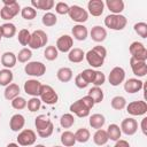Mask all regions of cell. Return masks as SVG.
<instances>
[{"label": "cell", "instance_id": "obj_3", "mask_svg": "<svg viewBox=\"0 0 147 147\" xmlns=\"http://www.w3.org/2000/svg\"><path fill=\"white\" fill-rule=\"evenodd\" d=\"M20 11H21V7L16 0H5L3 7L0 10V17L5 21H10L16 15H18Z\"/></svg>", "mask_w": 147, "mask_h": 147}, {"label": "cell", "instance_id": "obj_8", "mask_svg": "<svg viewBox=\"0 0 147 147\" xmlns=\"http://www.w3.org/2000/svg\"><path fill=\"white\" fill-rule=\"evenodd\" d=\"M125 108H126L127 114L132 116H142L147 113V103L144 100H137V101L129 102V105H126Z\"/></svg>", "mask_w": 147, "mask_h": 147}, {"label": "cell", "instance_id": "obj_5", "mask_svg": "<svg viewBox=\"0 0 147 147\" xmlns=\"http://www.w3.org/2000/svg\"><path fill=\"white\" fill-rule=\"evenodd\" d=\"M39 99H40L41 102L52 106V105H55L59 101V95H57L56 91L51 85H42L41 90H40Z\"/></svg>", "mask_w": 147, "mask_h": 147}, {"label": "cell", "instance_id": "obj_25", "mask_svg": "<svg viewBox=\"0 0 147 147\" xmlns=\"http://www.w3.org/2000/svg\"><path fill=\"white\" fill-rule=\"evenodd\" d=\"M88 123H90V126L92 129H95V130H99V129H102L105 123H106V118L102 114H93L90 116V119H88Z\"/></svg>", "mask_w": 147, "mask_h": 147}, {"label": "cell", "instance_id": "obj_50", "mask_svg": "<svg viewBox=\"0 0 147 147\" xmlns=\"http://www.w3.org/2000/svg\"><path fill=\"white\" fill-rule=\"evenodd\" d=\"M75 85L78 87V88H86L88 86V83L83 78V76L80 74H78L76 77H75Z\"/></svg>", "mask_w": 147, "mask_h": 147}, {"label": "cell", "instance_id": "obj_19", "mask_svg": "<svg viewBox=\"0 0 147 147\" xmlns=\"http://www.w3.org/2000/svg\"><path fill=\"white\" fill-rule=\"evenodd\" d=\"M25 125V118L22 114H15L9 119V127L13 132L22 131Z\"/></svg>", "mask_w": 147, "mask_h": 147}, {"label": "cell", "instance_id": "obj_1", "mask_svg": "<svg viewBox=\"0 0 147 147\" xmlns=\"http://www.w3.org/2000/svg\"><path fill=\"white\" fill-rule=\"evenodd\" d=\"M106 56H107V49L101 45H96L92 49H90L87 53H85V59L92 68L102 67L105 63Z\"/></svg>", "mask_w": 147, "mask_h": 147}, {"label": "cell", "instance_id": "obj_15", "mask_svg": "<svg viewBox=\"0 0 147 147\" xmlns=\"http://www.w3.org/2000/svg\"><path fill=\"white\" fill-rule=\"evenodd\" d=\"M72 45H74V39L69 34H63L61 37L57 38L56 40V49L59 52H62V53H69V51L72 48Z\"/></svg>", "mask_w": 147, "mask_h": 147}, {"label": "cell", "instance_id": "obj_33", "mask_svg": "<svg viewBox=\"0 0 147 147\" xmlns=\"http://www.w3.org/2000/svg\"><path fill=\"white\" fill-rule=\"evenodd\" d=\"M60 140H61V144H62L64 147H74V145L76 144L75 134H74L71 131H69V130L62 132Z\"/></svg>", "mask_w": 147, "mask_h": 147}, {"label": "cell", "instance_id": "obj_27", "mask_svg": "<svg viewBox=\"0 0 147 147\" xmlns=\"http://www.w3.org/2000/svg\"><path fill=\"white\" fill-rule=\"evenodd\" d=\"M51 124H52V121H51L46 115H44V114L38 115V116L34 118V125H36L37 132L44 131V130L47 129Z\"/></svg>", "mask_w": 147, "mask_h": 147}, {"label": "cell", "instance_id": "obj_16", "mask_svg": "<svg viewBox=\"0 0 147 147\" xmlns=\"http://www.w3.org/2000/svg\"><path fill=\"white\" fill-rule=\"evenodd\" d=\"M130 65L132 69L133 75H136L137 77H144L147 74V63L146 61H140V60H136L133 57L130 59Z\"/></svg>", "mask_w": 147, "mask_h": 147}, {"label": "cell", "instance_id": "obj_43", "mask_svg": "<svg viewBox=\"0 0 147 147\" xmlns=\"http://www.w3.org/2000/svg\"><path fill=\"white\" fill-rule=\"evenodd\" d=\"M133 30H134V32L139 37H141L144 39L147 38V23H145V22H138V23H136L133 25Z\"/></svg>", "mask_w": 147, "mask_h": 147}, {"label": "cell", "instance_id": "obj_59", "mask_svg": "<svg viewBox=\"0 0 147 147\" xmlns=\"http://www.w3.org/2000/svg\"><path fill=\"white\" fill-rule=\"evenodd\" d=\"M0 117H1V113H0Z\"/></svg>", "mask_w": 147, "mask_h": 147}, {"label": "cell", "instance_id": "obj_52", "mask_svg": "<svg viewBox=\"0 0 147 147\" xmlns=\"http://www.w3.org/2000/svg\"><path fill=\"white\" fill-rule=\"evenodd\" d=\"M80 99H82V101L86 105V107H87V108H90V109H92V108L94 107V105H95V103H94V101H93L88 95H85V96H83V98H80Z\"/></svg>", "mask_w": 147, "mask_h": 147}, {"label": "cell", "instance_id": "obj_4", "mask_svg": "<svg viewBox=\"0 0 147 147\" xmlns=\"http://www.w3.org/2000/svg\"><path fill=\"white\" fill-rule=\"evenodd\" d=\"M47 41H48V36L46 34L45 31L34 30L30 36L28 46L30 47V49H39V48L46 46Z\"/></svg>", "mask_w": 147, "mask_h": 147}, {"label": "cell", "instance_id": "obj_55", "mask_svg": "<svg viewBox=\"0 0 147 147\" xmlns=\"http://www.w3.org/2000/svg\"><path fill=\"white\" fill-rule=\"evenodd\" d=\"M6 147H20V145H18V144H16V142H9Z\"/></svg>", "mask_w": 147, "mask_h": 147}, {"label": "cell", "instance_id": "obj_40", "mask_svg": "<svg viewBox=\"0 0 147 147\" xmlns=\"http://www.w3.org/2000/svg\"><path fill=\"white\" fill-rule=\"evenodd\" d=\"M44 56H45V59L47 61H54L59 56V51L56 49V47L54 45L46 46V48L44 51Z\"/></svg>", "mask_w": 147, "mask_h": 147}, {"label": "cell", "instance_id": "obj_6", "mask_svg": "<svg viewBox=\"0 0 147 147\" xmlns=\"http://www.w3.org/2000/svg\"><path fill=\"white\" fill-rule=\"evenodd\" d=\"M68 15L77 24H83L84 22H86L88 20V13H87V10L84 9L80 6H77V5H72V6L69 7Z\"/></svg>", "mask_w": 147, "mask_h": 147}, {"label": "cell", "instance_id": "obj_45", "mask_svg": "<svg viewBox=\"0 0 147 147\" xmlns=\"http://www.w3.org/2000/svg\"><path fill=\"white\" fill-rule=\"evenodd\" d=\"M26 107H28L29 111L34 113V111H37V110L40 109V107H41V101H40V99H39L38 96H32L30 100H28Z\"/></svg>", "mask_w": 147, "mask_h": 147}, {"label": "cell", "instance_id": "obj_23", "mask_svg": "<svg viewBox=\"0 0 147 147\" xmlns=\"http://www.w3.org/2000/svg\"><path fill=\"white\" fill-rule=\"evenodd\" d=\"M84 59H85V52L82 48L75 47V48H71L68 53V60L71 63H80Z\"/></svg>", "mask_w": 147, "mask_h": 147}, {"label": "cell", "instance_id": "obj_29", "mask_svg": "<svg viewBox=\"0 0 147 147\" xmlns=\"http://www.w3.org/2000/svg\"><path fill=\"white\" fill-rule=\"evenodd\" d=\"M107 134H108V139L109 140H113V141H117L121 139V136H122V131L119 129V126L115 123L113 124H109L107 130H106Z\"/></svg>", "mask_w": 147, "mask_h": 147}, {"label": "cell", "instance_id": "obj_30", "mask_svg": "<svg viewBox=\"0 0 147 147\" xmlns=\"http://www.w3.org/2000/svg\"><path fill=\"white\" fill-rule=\"evenodd\" d=\"M56 77L61 83H68L72 79V70L68 67H62L57 70Z\"/></svg>", "mask_w": 147, "mask_h": 147}, {"label": "cell", "instance_id": "obj_46", "mask_svg": "<svg viewBox=\"0 0 147 147\" xmlns=\"http://www.w3.org/2000/svg\"><path fill=\"white\" fill-rule=\"evenodd\" d=\"M26 102H28V101H26L23 96H20V95L10 101L11 107H13L14 109H16V110H22V109H24V108L26 107Z\"/></svg>", "mask_w": 147, "mask_h": 147}, {"label": "cell", "instance_id": "obj_57", "mask_svg": "<svg viewBox=\"0 0 147 147\" xmlns=\"http://www.w3.org/2000/svg\"><path fill=\"white\" fill-rule=\"evenodd\" d=\"M34 147H45V146H44V145H40V144H39V145H37V146H34Z\"/></svg>", "mask_w": 147, "mask_h": 147}, {"label": "cell", "instance_id": "obj_9", "mask_svg": "<svg viewBox=\"0 0 147 147\" xmlns=\"http://www.w3.org/2000/svg\"><path fill=\"white\" fill-rule=\"evenodd\" d=\"M37 140V134L31 129H24L20 131L17 136V144L20 146H32Z\"/></svg>", "mask_w": 147, "mask_h": 147}, {"label": "cell", "instance_id": "obj_18", "mask_svg": "<svg viewBox=\"0 0 147 147\" xmlns=\"http://www.w3.org/2000/svg\"><path fill=\"white\" fill-rule=\"evenodd\" d=\"M142 86H144V82L140 80L139 78H129L124 83V91L126 93L133 94L139 92L142 88Z\"/></svg>", "mask_w": 147, "mask_h": 147}, {"label": "cell", "instance_id": "obj_58", "mask_svg": "<svg viewBox=\"0 0 147 147\" xmlns=\"http://www.w3.org/2000/svg\"><path fill=\"white\" fill-rule=\"evenodd\" d=\"M53 147H63V146H60V145H56V146H53Z\"/></svg>", "mask_w": 147, "mask_h": 147}, {"label": "cell", "instance_id": "obj_47", "mask_svg": "<svg viewBox=\"0 0 147 147\" xmlns=\"http://www.w3.org/2000/svg\"><path fill=\"white\" fill-rule=\"evenodd\" d=\"M105 82H106V76H105V74H103L102 71L95 70V75H94V79H93L92 84H93L94 86L100 87V86H102V85L105 84Z\"/></svg>", "mask_w": 147, "mask_h": 147}, {"label": "cell", "instance_id": "obj_13", "mask_svg": "<svg viewBox=\"0 0 147 147\" xmlns=\"http://www.w3.org/2000/svg\"><path fill=\"white\" fill-rule=\"evenodd\" d=\"M41 86H42V84L39 80H37V79H28L24 83L23 88H24V92L28 95H31V98H32V96H39Z\"/></svg>", "mask_w": 147, "mask_h": 147}, {"label": "cell", "instance_id": "obj_35", "mask_svg": "<svg viewBox=\"0 0 147 147\" xmlns=\"http://www.w3.org/2000/svg\"><path fill=\"white\" fill-rule=\"evenodd\" d=\"M87 95L94 101V103H100L103 100V96H105L102 88L101 87H98V86H93L92 88H90Z\"/></svg>", "mask_w": 147, "mask_h": 147}, {"label": "cell", "instance_id": "obj_56", "mask_svg": "<svg viewBox=\"0 0 147 147\" xmlns=\"http://www.w3.org/2000/svg\"><path fill=\"white\" fill-rule=\"evenodd\" d=\"M2 38H3V37H2V30H1V25H0V41H1Z\"/></svg>", "mask_w": 147, "mask_h": 147}, {"label": "cell", "instance_id": "obj_51", "mask_svg": "<svg viewBox=\"0 0 147 147\" xmlns=\"http://www.w3.org/2000/svg\"><path fill=\"white\" fill-rule=\"evenodd\" d=\"M53 131H54V125H53V123L47 127V129H45L44 131H41V132H37V134L40 137V138H48V137H51L52 134H53Z\"/></svg>", "mask_w": 147, "mask_h": 147}, {"label": "cell", "instance_id": "obj_48", "mask_svg": "<svg viewBox=\"0 0 147 147\" xmlns=\"http://www.w3.org/2000/svg\"><path fill=\"white\" fill-rule=\"evenodd\" d=\"M69 7L70 6L68 3L63 2V1H60L55 5V11L59 15H67L69 13Z\"/></svg>", "mask_w": 147, "mask_h": 147}, {"label": "cell", "instance_id": "obj_21", "mask_svg": "<svg viewBox=\"0 0 147 147\" xmlns=\"http://www.w3.org/2000/svg\"><path fill=\"white\" fill-rule=\"evenodd\" d=\"M72 37L78 41H84L88 36V30L84 24H76L71 29Z\"/></svg>", "mask_w": 147, "mask_h": 147}, {"label": "cell", "instance_id": "obj_14", "mask_svg": "<svg viewBox=\"0 0 147 147\" xmlns=\"http://www.w3.org/2000/svg\"><path fill=\"white\" fill-rule=\"evenodd\" d=\"M121 131L126 134V136H133L137 131H138V122L132 118V117H127V118H124L121 123V126H119Z\"/></svg>", "mask_w": 147, "mask_h": 147}, {"label": "cell", "instance_id": "obj_11", "mask_svg": "<svg viewBox=\"0 0 147 147\" xmlns=\"http://www.w3.org/2000/svg\"><path fill=\"white\" fill-rule=\"evenodd\" d=\"M125 80V70L122 67H114L108 76V82L111 86H119Z\"/></svg>", "mask_w": 147, "mask_h": 147}, {"label": "cell", "instance_id": "obj_31", "mask_svg": "<svg viewBox=\"0 0 147 147\" xmlns=\"http://www.w3.org/2000/svg\"><path fill=\"white\" fill-rule=\"evenodd\" d=\"M74 134H75L76 142H80V144L87 142L91 138V133H90L88 129H86V127H79Z\"/></svg>", "mask_w": 147, "mask_h": 147}, {"label": "cell", "instance_id": "obj_28", "mask_svg": "<svg viewBox=\"0 0 147 147\" xmlns=\"http://www.w3.org/2000/svg\"><path fill=\"white\" fill-rule=\"evenodd\" d=\"M54 5L55 2L53 0H31V7H33L34 9L48 11L54 7Z\"/></svg>", "mask_w": 147, "mask_h": 147}, {"label": "cell", "instance_id": "obj_37", "mask_svg": "<svg viewBox=\"0 0 147 147\" xmlns=\"http://www.w3.org/2000/svg\"><path fill=\"white\" fill-rule=\"evenodd\" d=\"M126 105H127L126 103V99L124 96H122V95H116L110 101V106L115 110H122V109H124L126 107Z\"/></svg>", "mask_w": 147, "mask_h": 147}, {"label": "cell", "instance_id": "obj_38", "mask_svg": "<svg viewBox=\"0 0 147 147\" xmlns=\"http://www.w3.org/2000/svg\"><path fill=\"white\" fill-rule=\"evenodd\" d=\"M41 22L47 28H51V26H54L56 23H57V17L54 13H51V11H47L42 15L41 17Z\"/></svg>", "mask_w": 147, "mask_h": 147}, {"label": "cell", "instance_id": "obj_49", "mask_svg": "<svg viewBox=\"0 0 147 147\" xmlns=\"http://www.w3.org/2000/svg\"><path fill=\"white\" fill-rule=\"evenodd\" d=\"M80 75L83 76V78L88 83V84H92L93 79H94V75H95V70L93 69H85L80 72Z\"/></svg>", "mask_w": 147, "mask_h": 147}, {"label": "cell", "instance_id": "obj_34", "mask_svg": "<svg viewBox=\"0 0 147 147\" xmlns=\"http://www.w3.org/2000/svg\"><path fill=\"white\" fill-rule=\"evenodd\" d=\"M13 78H14V75L10 69L3 68L0 70V86H5V87L8 86L9 84H11Z\"/></svg>", "mask_w": 147, "mask_h": 147}, {"label": "cell", "instance_id": "obj_12", "mask_svg": "<svg viewBox=\"0 0 147 147\" xmlns=\"http://www.w3.org/2000/svg\"><path fill=\"white\" fill-rule=\"evenodd\" d=\"M69 110L71 114H75L77 117H80V118L87 117L90 115V111H91V109L86 107V105L82 101V99H78L77 101L71 103L69 107Z\"/></svg>", "mask_w": 147, "mask_h": 147}, {"label": "cell", "instance_id": "obj_53", "mask_svg": "<svg viewBox=\"0 0 147 147\" xmlns=\"http://www.w3.org/2000/svg\"><path fill=\"white\" fill-rule=\"evenodd\" d=\"M114 147H130V144H129V141H126L124 139H119L115 142Z\"/></svg>", "mask_w": 147, "mask_h": 147}, {"label": "cell", "instance_id": "obj_54", "mask_svg": "<svg viewBox=\"0 0 147 147\" xmlns=\"http://www.w3.org/2000/svg\"><path fill=\"white\" fill-rule=\"evenodd\" d=\"M146 123H147V117H144L141 121V131L146 136L147 134V129H146Z\"/></svg>", "mask_w": 147, "mask_h": 147}, {"label": "cell", "instance_id": "obj_41", "mask_svg": "<svg viewBox=\"0 0 147 147\" xmlns=\"http://www.w3.org/2000/svg\"><path fill=\"white\" fill-rule=\"evenodd\" d=\"M21 15L26 21H32L37 16V10L31 6H25L21 9Z\"/></svg>", "mask_w": 147, "mask_h": 147}, {"label": "cell", "instance_id": "obj_7", "mask_svg": "<svg viewBox=\"0 0 147 147\" xmlns=\"http://www.w3.org/2000/svg\"><path fill=\"white\" fill-rule=\"evenodd\" d=\"M24 71L31 77H41L46 72V65L40 61H30L25 64Z\"/></svg>", "mask_w": 147, "mask_h": 147}, {"label": "cell", "instance_id": "obj_17", "mask_svg": "<svg viewBox=\"0 0 147 147\" xmlns=\"http://www.w3.org/2000/svg\"><path fill=\"white\" fill-rule=\"evenodd\" d=\"M105 2L102 0H90L87 2V13L94 17H99L103 14Z\"/></svg>", "mask_w": 147, "mask_h": 147}, {"label": "cell", "instance_id": "obj_24", "mask_svg": "<svg viewBox=\"0 0 147 147\" xmlns=\"http://www.w3.org/2000/svg\"><path fill=\"white\" fill-rule=\"evenodd\" d=\"M18 95H20V86L17 84L11 83L8 86H6V88L3 91V96H5L6 100L11 101L13 99L17 98Z\"/></svg>", "mask_w": 147, "mask_h": 147}, {"label": "cell", "instance_id": "obj_20", "mask_svg": "<svg viewBox=\"0 0 147 147\" xmlns=\"http://www.w3.org/2000/svg\"><path fill=\"white\" fill-rule=\"evenodd\" d=\"M90 37L95 42H102L107 38V30L101 25H95L91 29Z\"/></svg>", "mask_w": 147, "mask_h": 147}, {"label": "cell", "instance_id": "obj_10", "mask_svg": "<svg viewBox=\"0 0 147 147\" xmlns=\"http://www.w3.org/2000/svg\"><path fill=\"white\" fill-rule=\"evenodd\" d=\"M131 57L136 59V60H140V61H146L147 60V49L145 47V45L140 41H133L130 47H129Z\"/></svg>", "mask_w": 147, "mask_h": 147}, {"label": "cell", "instance_id": "obj_44", "mask_svg": "<svg viewBox=\"0 0 147 147\" xmlns=\"http://www.w3.org/2000/svg\"><path fill=\"white\" fill-rule=\"evenodd\" d=\"M30 36H31V33L28 29H22V30L18 31L17 40L22 46H28L29 40H30Z\"/></svg>", "mask_w": 147, "mask_h": 147}, {"label": "cell", "instance_id": "obj_26", "mask_svg": "<svg viewBox=\"0 0 147 147\" xmlns=\"http://www.w3.org/2000/svg\"><path fill=\"white\" fill-rule=\"evenodd\" d=\"M105 5L107 6V8L111 14H121L124 10L123 0H107Z\"/></svg>", "mask_w": 147, "mask_h": 147}, {"label": "cell", "instance_id": "obj_36", "mask_svg": "<svg viewBox=\"0 0 147 147\" xmlns=\"http://www.w3.org/2000/svg\"><path fill=\"white\" fill-rule=\"evenodd\" d=\"M1 30H2V37L3 38L10 39L16 34V26H15V24H13L10 22L3 23L1 25Z\"/></svg>", "mask_w": 147, "mask_h": 147}, {"label": "cell", "instance_id": "obj_32", "mask_svg": "<svg viewBox=\"0 0 147 147\" xmlns=\"http://www.w3.org/2000/svg\"><path fill=\"white\" fill-rule=\"evenodd\" d=\"M108 134L106 132V130H102V129H99L95 131V133L93 134V141L95 145L98 146H103L108 142Z\"/></svg>", "mask_w": 147, "mask_h": 147}, {"label": "cell", "instance_id": "obj_42", "mask_svg": "<svg viewBox=\"0 0 147 147\" xmlns=\"http://www.w3.org/2000/svg\"><path fill=\"white\" fill-rule=\"evenodd\" d=\"M31 57H32V52H31V49L30 48H22L20 52H18V54L16 55V59H17V61L18 62H21V63H28L30 60H31Z\"/></svg>", "mask_w": 147, "mask_h": 147}, {"label": "cell", "instance_id": "obj_22", "mask_svg": "<svg viewBox=\"0 0 147 147\" xmlns=\"http://www.w3.org/2000/svg\"><path fill=\"white\" fill-rule=\"evenodd\" d=\"M1 64L6 68V69H11L16 65V62H17V59H16V54L13 53V52H5L2 55H1Z\"/></svg>", "mask_w": 147, "mask_h": 147}, {"label": "cell", "instance_id": "obj_39", "mask_svg": "<svg viewBox=\"0 0 147 147\" xmlns=\"http://www.w3.org/2000/svg\"><path fill=\"white\" fill-rule=\"evenodd\" d=\"M75 124V117L71 113H67V114H63L60 118V125L63 127V129H70L72 125Z\"/></svg>", "mask_w": 147, "mask_h": 147}, {"label": "cell", "instance_id": "obj_2", "mask_svg": "<svg viewBox=\"0 0 147 147\" xmlns=\"http://www.w3.org/2000/svg\"><path fill=\"white\" fill-rule=\"evenodd\" d=\"M103 22L106 28L115 31H121L126 26L127 18L122 14H109L106 16Z\"/></svg>", "mask_w": 147, "mask_h": 147}]
</instances>
